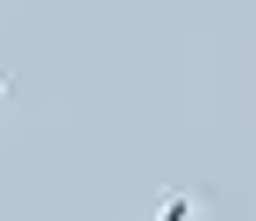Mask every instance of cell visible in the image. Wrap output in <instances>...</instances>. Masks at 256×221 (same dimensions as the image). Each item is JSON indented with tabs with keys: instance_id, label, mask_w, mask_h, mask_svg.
<instances>
[{
	"instance_id": "7a4b0ae2",
	"label": "cell",
	"mask_w": 256,
	"mask_h": 221,
	"mask_svg": "<svg viewBox=\"0 0 256 221\" xmlns=\"http://www.w3.org/2000/svg\"><path fill=\"white\" fill-rule=\"evenodd\" d=\"M0 107H8V79H0Z\"/></svg>"
},
{
	"instance_id": "6da1fadb",
	"label": "cell",
	"mask_w": 256,
	"mask_h": 221,
	"mask_svg": "<svg viewBox=\"0 0 256 221\" xmlns=\"http://www.w3.org/2000/svg\"><path fill=\"white\" fill-rule=\"evenodd\" d=\"M200 193H192V185H164V193H156V207H150V221H200Z\"/></svg>"
}]
</instances>
